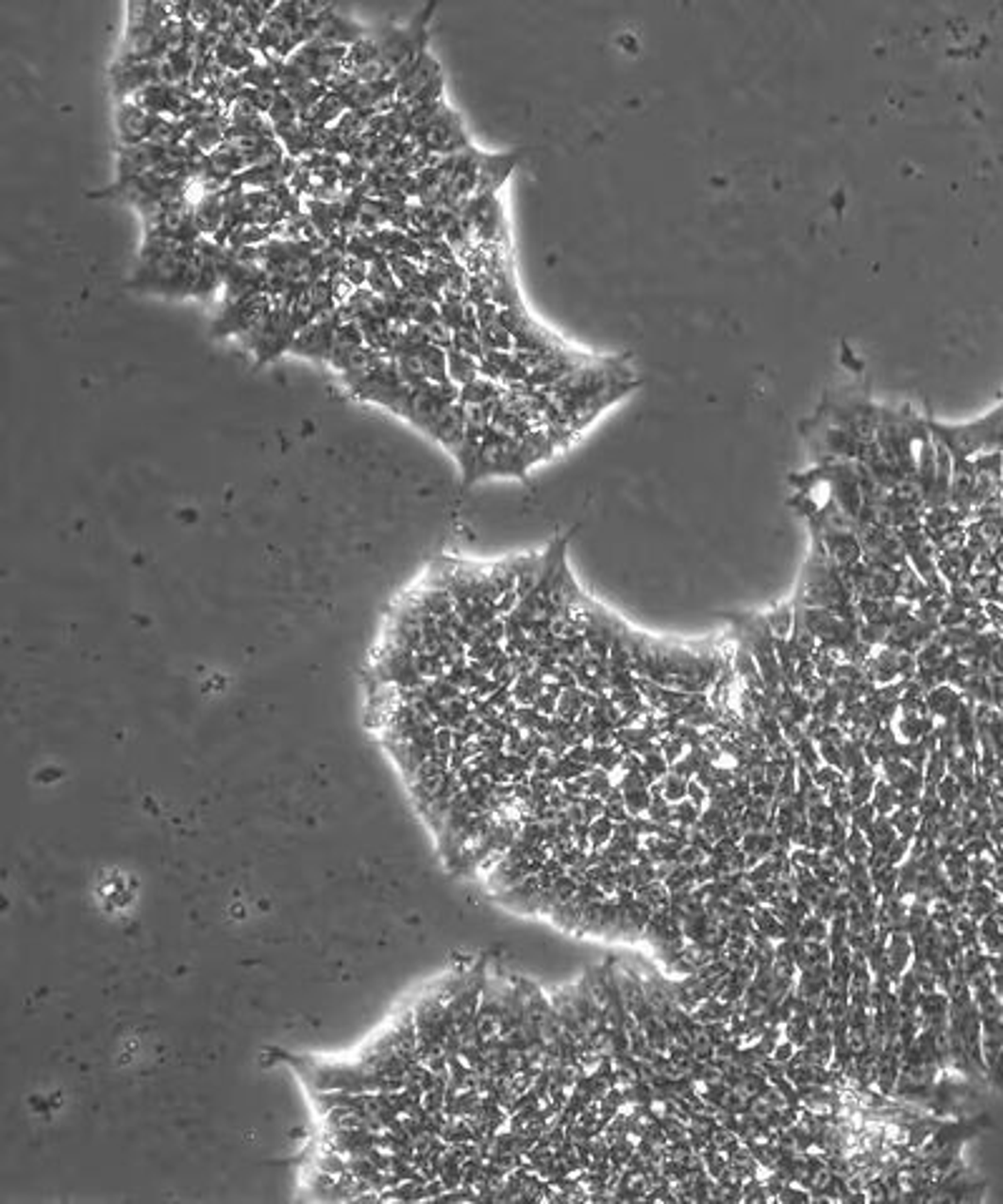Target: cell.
I'll list each match as a JSON object with an SVG mask.
<instances>
[{"instance_id": "1", "label": "cell", "mask_w": 1003, "mask_h": 1204, "mask_svg": "<svg viewBox=\"0 0 1003 1204\" xmlns=\"http://www.w3.org/2000/svg\"><path fill=\"white\" fill-rule=\"evenodd\" d=\"M930 433L956 460H974L983 453H1003V403L996 410L966 426H944L928 420Z\"/></svg>"}, {"instance_id": "2", "label": "cell", "mask_w": 1003, "mask_h": 1204, "mask_svg": "<svg viewBox=\"0 0 1003 1204\" xmlns=\"http://www.w3.org/2000/svg\"><path fill=\"white\" fill-rule=\"evenodd\" d=\"M433 10H435V3H427V6L420 8L418 13L412 15V21L405 23V25H382V28H373L375 38H377V43H380V59L388 63L393 74H395L400 66H405L408 60H412L415 56L427 51V23H430Z\"/></svg>"}, {"instance_id": "3", "label": "cell", "mask_w": 1003, "mask_h": 1204, "mask_svg": "<svg viewBox=\"0 0 1003 1204\" xmlns=\"http://www.w3.org/2000/svg\"><path fill=\"white\" fill-rule=\"evenodd\" d=\"M270 309L272 297L267 293H257L244 297V300L226 302V305H222V312L217 314V320L211 325V335H247L249 329L257 327L267 317Z\"/></svg>"}, {"instance_id": "4", "label": "cell", "mask_w": 1003, "mask_h": 1204, "mask_svg": "<svg viewBox=\"0 0 1003 1204\" xmlns=\"http://www.w3.org/2000/svg\"><path fill=\"white\" fill-rule=\"evenodd\" d=\"M415 142H420L426 146L427 151H433L435 157H445V154H456V151H463L465 146H471L468 142V134H465L463 128V119H460V113L456 109H450L445 106L438 116H435L426 128H420L418 134L412 136Z\"/></svg>"}, {"instance_id": "5", "label": "cell", "mask_w": 1003, "mask_h": 1204, "mask_svg": "<svg viewBox=\"0 0 1003 1204\" xmlns=\"http://www.w3.org/2000/svg\"><path fill=\"white\" fill-rule=\"evenodd\" d=\"M337 307H340V305H337ZM340 325H344L340 309H335V312H330V314H325V317H320V320L309 322L308 327L297 332V337H294V343H293V347H290V352H294V355H302V358L327 362V358H330L332 337H335V332H337V327H340Z\"/></svg>"}, {"instance_id": "6", "label": "cell", "mask_w": 1003, "mask_h": 1204, "mask_svg": "<svg viewBox=\"0 0 1003 1204\" xmlns=\"http://www.w3.org/2000/svg\"><path fill=\"white\" fill-rule=\"evenodd\" d=\"M166 116L146 111L134 101H116V136L119 146H134V143L149 142L154 131L161 126Z\"/></svg>"}, {"instance_id": "7", "label": "cell", "mask_w": 1003, "mask_h": 1204, "mask_svg": "<svg viewBox=\"0 0 1003 1204\" xmlns=\"http://www.w3.org/2000/svg\"><path fill=\"white\" fill-rule=\"evenodd\" d=\"M526 157V149L513 151H478V194H498V189L509 181V176L516 172L521 159Z\"/></svg>"}, {"instance_id": "8", "label": "cell", "mask_w": 1003, "mask_h": 1204, "mask_svg": "<svg viewBox=\"0 0 1003 1204\" xmlns=\"http://www.w3.org/2000/svg\"><path fill=\"white\" fill-rule=\"evenodd\" d=\"M365 25H359L358 21H352L347 15L337 13L335 6H327V10L323 13L320 18V30H317V38H323L327 43H337V45H347L350 48L352 43H358L359 38L367 36Z\"/></svg>"}, {"instance_id": "9", "label": "cell", "mask_w": 1003, "mask_h": 1204, "mask_svg": "<svg viewBox=\"0 0 1003 1204\" xmlns=\"http://www.w3.org/2000/svg\"><path fill=\"white\" fill-rule=\"evenodd\" d=\"M365 347V337H362V329H359L358 322H344L340 325L332 337V347H330V362L335 367L337 373H343L344 367L350 365V360L358 355L359 350Z\"/></svg>"}, {"instance_id": "10", "label": "cell", "mask_w": 1003, "mask_h": 1204, "mask_svg": "<svg viewBox=\"0 0 1003 1204\" xmlns=\"http://www.w3.org/2000/svg\"><path fill=\"white\" fill-rule=\"evenodd\" d=\"M214 60H217L219 66L225 68V71L244 74L249 66H255L257 60H262V56H259L255 48H249V45L242 43V41L225 38V41H219L217 51H214Z\"/></svg>"}, {"instance_id": "11", "label": "cell", "mask_w": 1003, "mask_h": 1204, "mask_svg": "<svg viewBox=\"0 0 1003 1204\" xmlns=\"http://www.w3.org/2000/svg\"><path fill=\"white\" fill-rule=\"evenodd\" d=\"M196 226L202 237H214L225 225V194L214 192V194H199L194 204Z\"/></svg>"}, {"instance_id": "12", "label": "cell", "mask_w": 1003, "mask_h": 1204, "mask_svg": "<svg viewBox=\"0 0 1003 1204\" xmlns=\"http://www.w3.org/2000/svg\"><path fill=\"white\" fill-rule=\"evenodd\" d=\"M226 128H229V113H214L199 124L189 136V143H194L202 154H211L226 142Z\"/></svg>"}, {"instance_id": "13", "label": "cell", "mask_w": 1003, "mask_h": 1204, "mask_svg": "<svg viewBox=\"0 0 1003 1204\" xmlns=\"http://www.w3.org/2000/svg\"><path fill=\"white\" fill-rule=\"evenodd\" d=\"M305 211L309 214V219L315 222L317 232L323 237L325 242L332 240L335 234H340V211H343V202H315V199H305Z\"/></svg>"}, {"instance_id": "14", "label": "cell", "mask_w": 1003, "mask_h": 1204, "mask_svg": "<svg viewBox=\"0 0 1003 1204\" xmlns=\"http://www.w3.org/2000/svg\"><path fill=\"white\" fill-rule=\"evenodd\" d=\"M365 287H370L375 294H380V297H385V300H393V297L403 290L400 282L395 279V275H393V267H390L388 257L385 255L377 257L375 262H370Z\"/></svg>"}, {"instance_id": "15", "label": "cell", "mask_w": 1003, "mask_h": 1204, "mask_svg": "<svg viewBox=\"0 0 1003 1204\" xmlns=\"http://www.w3.org/2000/svg\"><path fill=\"white\" fill-rule=\"evenodd\" d=\"M961 704H963L961 694L953 687H948V684H941V687L930 689L928 696H926V710H928L930 714H936V717H944L945 722L959 714Z\"/></svg>"}, {"instance_id": "16", "label": "cell", "mask_w": 1003, "mask_h": 1204, "mask_svg": "<svg viewBox=\"0 0 1003 1204\" xmlns=\"http://www.w3.org/2000/svg\"><path fill=\"white\" fill-rule=\"evenodd\" d=\"M344 111H347L344 98L340 96V93H335V91H327V96H325L323 101H320V104H317L315 109L305 116V121H309V124H315V126L320 128H330L335 126Z\"/></svg>"}, {"instance_id": "17", "label": "cell", "mask_w": 1003, "mask_h": 1204, "mask_svg": "<svg viewBox=\"0 0 1003 1204\" xmlns=\"http://www.w3.org/2000/svg\"><path fill=\"white\" fill-rule=\"evenodd\" d=\"M448 375H450V380L456 382L458 388H463V385H468V382L478 380V377H480L478 360L471 358V355H465V352L456 350V347H450V350H448Z\"/></svg>"}, {"instance_id": "18", "label": "cell", "mask_w": 1003, "mask_h": 1204, "mask_svg": "<svg viewBox=\"0 0 1003 1204\" xmlns=\"http://www.w3.org/2000/svg\"><path fill=\"white\" fill-rule=\"evenodd\" d=\"M277 237V226H262V225H244L229 237L226 247L229 249H244V247H259L264 242Z\"/></svg>"}, {"instance_id": "19", "label": "cell", "mask_w": 1003, "mask_h": 1204, "mask_svg": "<svg viewBox=\"0 0 1003 1204\" xmlns=\"http://www.w3.org/2000/svg\"><path fill=\"white\" fill-rule=\"evenodd\" d=\"M267 119L272 121V126H275V134H279V131H285V128L294 126V124H297V121L302 119V116H300V111H297V106H294L293 98L287 96V93H279V98L275 101V106L270 109V113H267Z\"/></svg>"}, {"instance_id": "20", "label": "cell", "mask_w": 1003, "mask_h": 1204, "mask_svg": "<svg viewBox=\"0 0 1003 1204\" xmlns=\"http://www.w3.org/2000/svg\"><path fill=\"white\" fill-rule=\"evenodd\" d=\"M478 337H480V344H483L486 350L516 352V340H513V335H510L509 329L503 327L501 322H493V325H488V327H480Z\"/></svg>"}, {"instance_id": "21", "label": "cell", "mask_w": 1003, "mask_h": 1204, "mask_svg": "<svg viewBox=\"0 0 1003 1204\" xmlns=\"http://www.w3.org/2000/svg\"><path fill=\"white\" fill-rule=\"evenodd\" d=\"M242 81L249 89H279L277 83V68L272 66L270 60H257L255 66H249L242 74Z\"/></svg>"}, {"instance_id": "22", "label": "cell", "mask_w": 1003, "mask_h": 1204, "mask_svg": "<svg viewBox=\"0 0 1003 1204\" xmlns=\"http://www.w3.org/2000/svg\"><path fill=\"white\" fill-rule=\"evenodd\" d=\"M764 619H767V627H770L772 636L775 639H787V636L793 634V627H794V604H779L775 609L764 613Z\"/></svg>"}, {"instance_id": "23", "label": "cell", "mask_w": 1003, "mask_h": 1204, "mask_svg": "<svg viewBox=\"0 0 1003 1204\" xmlns=\"http://www.w3.org/2000/svg\"><path fill=\"white\" fill-rule=\"evenodd\" d=\"M327 91L330 89H327L325 83L308 81L305 86H300V89L294 91V93H290V98H293L294 106H297V111H300V116L305 119V116H308V113L312 111V109H315L325 96H327Z\"/></svg>"}, {"instance_id": "24", "label": "cell", "mask_w": 1003, "mask_h": 1204, "mask_svg": "<svg viewBox=\"0 0 1003 1204\" xmlns=\"http://www.w3.org/2000/svg\"><path fill=\"white\" fill-rule=\"evenodd\" d=\"M347 257H355V259H359V262L370 264L375 262L377 257H382V252L375 247V242L370 234L355 232L350 240H347Z\"/></svg>"}, {"instance_id": "25", "label": "cell", "mask_w": 1003, "mask_h": 1204, "mask_svg": "<svg viewBox=\"0 0 1003 1204\" xmlns=\"http://www.w3.org/2000/svg\"><path fill=\"white\" fill-rule=\"evenodd\" d=\"M385 257H388L390 267H393V275H395V279L400 282L403 290L410 285L412 279L418 277L420 272H423V264L412 262V259H408V257H400V255H385Z\"/></svg>"}, {"instance_id": "26", "label": "cell", "mask_w": 1003, "mask_h": 1204, "mask_svg": "<svg viewBox=\"0 0 1003 1204\" xmlns=\"http://www.w3.org/2000/svg\"><path fill=\"white\" fill-rule=\"evenodd\" d=\"M367 270H370V264L359 262V259H355V257H347L343 264V277L347 279L355 290H358V287L367 285Z\"/></svg>"}, {"instance_id": "27", "label": "cell", "mask_w": 1003, "mask_h": 1204, "mask_svg": "<svg viewBox=\"0 0 1003 1204\" xmlns=\"http://www.w3.org/2000/svg\"><path fill=\"white\" fill-rule=\"evenodd\" d=\"M983 611L989 616L991 627L996 628V631H1003V606L996 604V601H986L983 604Z\"/></svg>"}]
</instances>
